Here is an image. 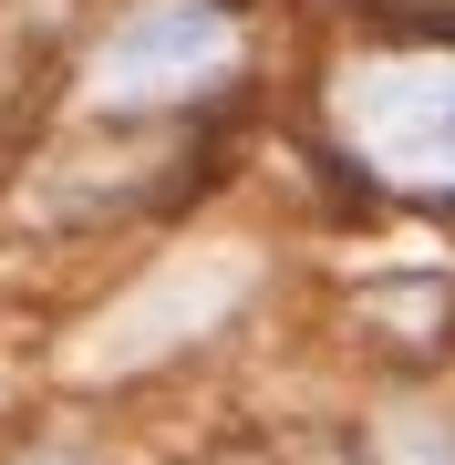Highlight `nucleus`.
Here are the masks:
<instances>
[{
    "label": "nucleus",
    "mask_w": 455,
    "mask_h": 465,
    "mask_svg": "<svg viewBox=\"0 0 455 465\" xmlns=\"http://www.w3.org/2000/svg\"><path fill=\"white\" fill-rule=\"evenodd\" d=\"M383 465H455V424H445V414H404V424H383Z\"/></svg>",
    "instance_id": "obj_3"
},
{
    "label": "nucleus",
    "mask_w": 455,
    "mask_h": 465,
    "mask_svg": "<svg viewBox=\"0 0 455 465\" xmlns=\"http://www.w3.org/2000/svg\"><path fill=\"white\" fill-rule=\"evenodd\" d=\"M52 465H73V455H52Z\"/></svg>",
    "instance_id": "obj_4"
},
{
    "label": "nucleus",
    "mask_w": 455,
    "mask_h": 465,
    "mask_svg": "<svg viewBox=\"0 0 455 465\" xmlns=\"http://www.w3.org/2000/svg\"><path fill=\"white\" fill-rule=\"evenodd\" d=\"M321 124L372 186L455 207V42H383L321 84Z\"/></svg>",
    "instance_id": "obj_1"
},
{
    "label": "nucleus",
    "mask_w": 455,
    "mask_h": 465,
    "mask_svg": "<svg viewBox=\"0 0 455 465\" xmlns=\"http://www.w3.org/2000/svg\"><path fill=\"white\" fill-rule=\"evenodd\" d=\"M228 63H238V21L218 0H145V11H124L104 32L94 73H84V104L94 114H155V104L197 94Z\"/></svg>",
    "instance_id": "obj_2"
}]
</instances>
